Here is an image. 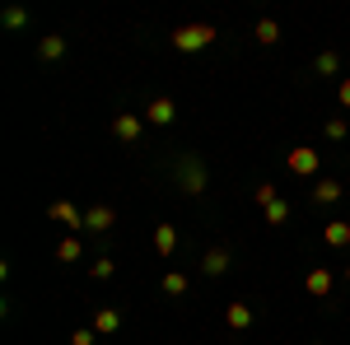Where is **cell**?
Wrapping results in <instances>:
<instances>
[{"label": "cell", "mask_w": 350, "mask_h": 345, "mask_svg": "<svg viewBox=\"0 0 350 345\" xmlns=\"http://www.w3.org/2000/svg\"><path fill=\"white\" fill-rule=\"evenodd\" d=\"M215 42V24H183L173 33V47L178 52H206Z\"/></svg>", "instance_id": "obj_1"}, {"label": "cell", "mask_w": 350, "mask_h": 345, "mask_svg": "<svg viewBox=\"0 0 350 345\" xmlns=\"http://www.w3.org/2000/svg\"><path fill=\"white\" fill-rule=\"evenodd\" d=\"M178 182L187 196H201L206 191V163L201 159H178Z\"/></svg>", "instance_id": "obj_2"}, {"label": "cell", "mask_w": 350, "mask_h": 345, "mask_svg": "<svg viewBox=\"0 0 350 345\" xmlns=\"http://www.w3.org/2000/svg\"><path fill=\"white\" fill-rule=\"evenodd\" d=\"M140 126H145V117H135V112H117V117H112V135L126 140V145L140 140Z\"/></svg>", "instance_id": "obj_3"}, {"label": "cell", "mask_w": 350, "mask_h": 345, "mask_svg": "<svg viewBox=\"0 0 350 345\" xmlns=\"http://www.w3.org/2000/svg\"><path fill=\"white\" fill-rule=\"evenodd\" d=\"M145 122H154V126H173V122H178V103H173V98H154V103L145 107Z\"/></svg>", "instance_id": "obj_4"}, {"label": "cell", "mask_w": 350, "mask_h": 345, "mask_svg": "<svg viewBox=\"0 0 350 345\" xmlns=\"http://www.w3.org/2000/svg\"><path fill=\"white\" fill-rule=\"evenodd\" d=\"M290 173H299V178H313L318 173V150H290Z\"/></svg>", "instance_id": "obj_5"}, {"label": "cell", "mask_w": 350, "mask_h": 345, "mask_svg": "<svg viewBox=\"0 0 350 345\" xmlns=\"http://www.w3.org/2000/svg\"><path fill=\"white\" fill-rule=\"evenodd\" d=\"M112 224H117V210L112 206H94V210L84 215V229H94V234H108Z\"/></svg>", "instance_id": "obj_6"}, {"label": "cell", "mask_w": 350, "mask_h": 345, "mask_svg": "<svg viewBox=\"0 0 350 345\" xmlns=\"http://www.w3.org/2000/svg\"><path fill=\"white\" fill-rule=\"evenodd\" d=\"M47 215H52V219H61L66 229H84V215L75 210L70 201H52V206H47Z\"/></svg>", "instance_id": "obj_7"}, {"label": "cell", "mask_w": 350, "mask_h": 345, "mask_svg": "<svg viewBox=\"0 0 350 345\" xmlns=\"http://www.w3.org/2000/svg\"><path fill=\"white\" fill-rule=\"evenodd\" d=\"M154 247H159V257H173L178 252V229L173 224H154Z\"/></svg>", "instance_id": "obj_8"}, {"label": "cell", "mask_w": 350, "mask_h": 345, "mask_svg": "<svg viewBox=\"0 0 350 345\" xmlns=\"http://www.w3.org/2000/svg\"><path fill=\"white\" fill-rule=\"evenodd\" d=\"M229 271V252L224 247H211L206 257H201V275H224Z\"/></svg>", "instance_id": "obj_9"}, {"label": "cell", "mask_w": 350, "mask_h": 345, "mask_svg": "<svg viewBox=\"0 0 350 345\" xmlns=\"http://www.w3.org/2000/svg\"><path fill=\"white\" fill-rule=\"evenodd\" d=\"M94 331H98V336L122 331V313H117V308H98V313H94Z\"/></svg>", "instance_id": "obj_10"}, {"label": "cell", "mask_w": 350, "mask_h": 345, "mask_svg": "<svg viewBox=\"0 0 350 345\" xmlns=\"http://www.w3.org/2000/svg\"><path fill=\"white\" fill-rule=\"evenodd\" d=\"M224 322H229L234 331H247V327H252V308H247L243 299H234V303H229V313H224Z\"/></svg>", "instance_id": "obj_11"}, {"label": "cell", "mask_w": 350, "mask_h": 345, "mask_svg": "<svg viewBox=\"0 0 350 345\" xmlns=\"http://www.w3.org/2000/svg\"><path fill=\"white\" fill-rule=\"evenodd\" d=\"M38 52H42V61H61V56H66V38H61V33H47V38L38 42Z\"/></svg>", "instance_id": "obj_12"}, {"label": "cell", "mask_w": 350, "mask_h": 345, "mask_svg": "<svg viewBox=\"0 0 350 345\" xmlns=\"http://www.w3.org/2000/svg\"><path fill=\"white\" fill-rule=\"evenodd\" d=\"M252 38H257L262 47H275V42H280V24H275V19H262V24L252 28Z\"/></svg>", "instance_id": "obj_13"}, {"label": "cell", "mask_w": 350, "mask_h": 345, "mask_svg": "<svg viewBox=\"0 0 350 345\" xmlns=\"http://www.w3.org/2000/svg\"><path fill=\"white\" fill-rule=\"evenodd\" d=\"M313 201H318V206H332V201H341V182L323 178V182L313 187Z\"/></svg>", "instance_id": "obj_14"}, {"label": "cell", "mask_w": 350, "mask_h": 345, "mask_svg": "<svg viewBox=\"0 0 350 345\" xmlns=\"http://www.w3.org/2000/svg\"><path fill=\"white\" fill-rule=\"evenodd\" d=\"M308 294H318V299H323V294H332V271H327V266L308 271Z\"/></svg>", "instance_id": "obj_15"}, {"label": "cell", "mask_w": 350, "mask_h": 345, "mask_svg": "<svg viewBox=\"0 0 350 345\" xmlns=\"http://www.w3.org/2000/svg\"><path fill=\"white\" fill-rule=\"evenodd\" d=\"M323 238H327V247H346V243H350V224H341V219H336V224H327Z\"/></svg>", "instance_id": "obj_16"}, {"label": "cell", "mask_w": 350, "mask_h": 345, "mask_svg": "<svg viewBox=\"0 0 350 345\" xmlns=\"http://www.w3.org/2000/svg\"><path fill=\"white\" fill-rule=\"evenodd\" d=\"M80 252H84L80 238H61L56 243V262H80Z\"/></svg>", "instance_id": "obj_17"}, {"label": "cell", "mask_w": 350, "mask_h": 345, "mask_svg": "<svg viewBox=\"0 0 350 345\" xmlns=\"http://www.w3.org/2000/svg\"><path fill=\"white\" fill-rule=\"evenodd\" d=\"M163 294L183 299V294H187V275H183V271H168V275H163Z\"/></svg>", "instance_id": "obj_18"}, {"label": "cell", "mask_w": 350, "mask_h": 345, "mask_svg": "<svg viewBox=\"0 0 350 345\" xmlns=\"http://www.w3.org/2000/svg\"><path fill=\"white\" fill-rule=\"evenodd\" d=\"M290 219V201H271L267 206V224H285Z\"/></svg>", "instance_id": "obj_19"}, {"label": "cell", "mask_w": 350, "mask_h": 345, "mask_svg": "<svg viewBox=\"0 0 350 345\" xmlns=\"http://www.w3.org/2000/svg\"><path fill=\"white\" fill-rule=\"evenodd\" d=\"M5 24H10V28H24V24H28V10L10 5V10H5Z\"/></svg>", "instance_id": "obj_20"}, {"label": "cell", "mask_w": 350, "mask_h": 345, "mask_svg": "<svg viewBox=\"0 0 350 345\" xmlns=\"http://www.w3.org/2000/svg\"><path fill=\"white\" fill-rule=\"evenodd\" d=\"M112 271H117V266H112V262H108V257H98V262L89 266V275H94V280H108Z\"/></svg>", "instance_id": "obj_21"}, {"label": "cell", "mask_w": 350, "mask_h": 345, "mask_svg": "<svg viewBox=\"0 0 350 345\" xmlns=\"http://www.w3.org/2000/svg\"><path fill=\"white\" fill-rule=\"evenodd\" d=\"M336 66H341V61H336V52H323V56H318V75H336Z\"/></svg>", "instance_id": "obj_22"}, {"label": "cell", "mask_w": 350, "mask_h": 345, "mask_svg": "<svg viewBox=\"0 0 350 345\" xmlns=\"http://www.w3.org/2000/svg\"><path fill=\"white\" fill-rule=\"evenodd\" d=\"M98 341V331L94 327H80V331H70V345H94Z\"/></svg>", "instance_id": "obj_23"}, {"label": "cell", "mask_w": 350, "mask_h": 345, "mask_svg": "<svg viewBox=\"0 0 350 345\" xmlns=\"http://www.w3.org/2000/svg\"><path fill=\"white\" fill-rule=\"evenodd\" d=\"M327 140H346V117H332L327 122Z\"/></svg>", "instance_id": "obj_24"}, {"label": "cell", "mask_w": 350, "mask_h": 345, "mask_svg": "<svg viewBox=\"0 0 350 345\" xmlns=\"http://www.w3.org/2000/svg\"><path fill=\"white\" fill-rule=\"evenodd\" d=\"M252 196H257V206H271V201H280V196H275V187H271V182H262L257 191H252Z\"/></svg>", "instance_id": "obj_25"}, {"label": "cell", "mask_w": 350, "mask_h": 345, "mask_svg": "<svg viewBox=\"0 0 350 345\" xmlns=\"http://www.w3.org/2000/svg\"><path fill=\"white\" fill-rule=\"evenodd\" d=\"M336 98H341V107H350V80H341V89H336Z\"/></svg>", "instance_id": "obj_26"}]
</instances>
